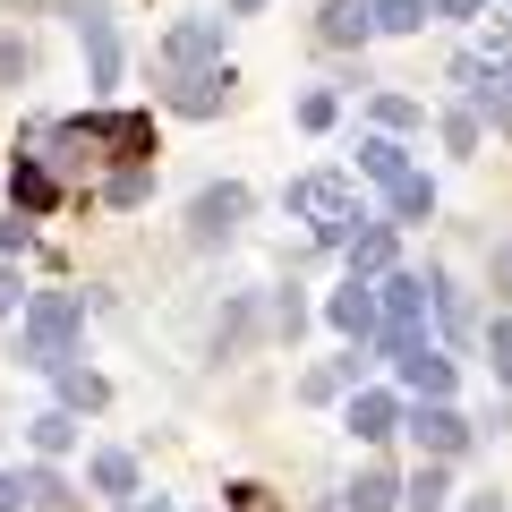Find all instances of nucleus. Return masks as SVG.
<instances>
[{
  "mask_svg": "<svg viewBox=\"0 0 512 512\" xmlns=\"http://www.w3.org/2000/svg\"><path fill=\"white\" fill-rule=\"evenodd\" d=\"M436 18H478V0H427Z\"/></svg>",
  "mask_w": 512,
  "mask_h": 512,
  "instance_id": "e433bc0d",
  "label": "nucleus"
},
{
  "mask_svg": "<svg viewBox=\"0 0 512 512\" xmlns=\"http://www.w3.org/2000/svg\"><path fill=\"white\" fill-rule=\"evenodd\" d=\"M26 504V478H9V470H0V512H18Z\"/></svg>",
  "mask_w": 512,
  "mask_h": 512,
  "instance_id": "c9c22d12",
  "label": "nucleus"
},
{
  "mask_svg": "<svg viewBox=\"0 0 512 512\" xmlns=\"http://www.w3.org/2000/svg\"><path fill=\"white\" fill-rule=\"evenodd\" d=\"M214 52H222V18H180V26L163 35V69H171V77L214 69Z\"/></svg>",
  "mask_w": 512,
  "mask_h": 512,
  "instance_id": "1a4fd4ad",
  "label": "nucleus"
},
{
  "mask_svg": "<svg viewBox=\"0 0 512 512\" xmlns=\"http://www.w3.org/2000/svg\"><path fill=\"white\" fill-rule=\"evenodd\" d=\"M282 205H291V214L308 222V231L325 239V248H350V239H359L367 222H376V214L359 205V180H342V171H299Z\"/></svg>",
  "mask_w": 512,
  "mask_h": 512,
  "instance_id": "f03ea898",
  "label": "nucleus"
},
{
  "mask_svg": "<svg viewBox=\"0 0 512 512\" xmlns=\"http://www.w3.org/2000/svg\"><path fill=\"white\" fill-rule=\"evenodd\" d=\"M18 308V274H9V265H0V316Z\"/></svg>",
  "mask_w": 512,
  "mask_h": 512,
  "instance_id": "4c0bfd02",
  "label": "nucleus"
},
{
  "mask_svg": "<svg viewBox=\"0 0 512 512\" xmlns=\"http://www.w3.org/2000/svg\"><path fill=\"white\" fill-rule=\"evenodd\" d=\"M299 325H308V299L282 291V299H274V333H282V342H299Z\"/></svg>",
  "mask_w": 512,
  "mask_h": 512,
  "instance_id": "c756f323",
  "label": "nucleus"
},
{
  "mask_svg": "<svg viewBox=\"0 0 512 512\" xmlns=\"http://www.w3.org/2000/svg\"><path fill=\"white\" fill-rule=\"evenodd\" d=\"M444 495H453V487H444V461H419V478H402V504L410 512H444Z\"/></svg>",
  "mask_w": 512,
  "mask_h": 512,
  "instance_id": "5701e85b",
  "label": "nucleus"
},
{
  "mask_svg": "<svg viewBox=\"0 0 512 512\" xmlns=\"http://www.w3.org/2000/svg\"><path fill=\"white\" fill-rule=\"evenodd\" d=\"M461 512H504V504H495V495H478V504H461Z\"/></svg>",
  "mask_w": 512,
  "mask_h": 512,
  "instance_id": "a19ab883",
  "label": "nucleus"
},
{
  "mask_svg": "<svg viewBox=\"0 0 512 512\" xmlns=\"http://www.w3.org/2000/svg\"><path fill=\"white\" fill-rule=\"evenodd\" d=\"M9 197H18V214H26V222L52 214V205H60V171L43 163V154H18V171H9Z\"/></svg>",
  "mask_w": 512,
  "mask_h": 512,
  "instance_id": "9b49d317",
  "label": "nucleus"
},
{
  "mask_svg": "<svg viewBox=\"0 0 512 512\" xmlns=\"http://www.w3.org/2000/svg\"><path fill=\"white\" fill-rule=\"evenodd\" d=\"M103 402H111V384L94 376V367H60V410H69V419L77 410H103Z\"/></svg>",
  "mask_w": 512,
  "mask_h": 512,
  "instance_id": "a211bd4d",
  "label": "nucleus"
},
{
  "mask_svg": "<svg viewBox=\"0 0 512 512\" xmlns=\"http://www.w3.org/2000/svg\"><path fill=\"white\" fill-rule=\"evenodd\" d=\"M384 274H393V222H367L350 239V282H384Z\"/></svg>",
  "mask_w": 512,
  "mask_h": 512,
  "instance_id": "4468645a",
  "label": "nucleus"
},
{
  "mask_svg": "<svg viewBox=\"0 0 512 512\" xmlns=\"http://www.w3.org/2000/svg\"><path fill=\"white\" fill-rule=\"evenodd\" d=\"M487 367H495V384L512 393V316H495V325H487Z\"/></svg>",
  "mask_w": 512,
  "mask_h": 512,
  "instance_id": "cd10ccee",
  "label": "nucleus"
},
{
  "mask_svg": "<svg viewBox=\"0 0 512 512\" xmlns=\"http://www.w3.org/2000/svg\"><path fill=\"white\" fill-rule=\"evenodd\" d=\"M402 436H410V444H419V453H427V461H453V453H461V444H470V436H478V427H470V419H461V410H453V402H410V410H402Z\"/></svg>",
  "mask_w": 512,
  "mask_h": 512,
  "instance_id": "39448f33",
  "label": "nucleus"
},
{
  "mask_svg": "<svg viewBox=\"0 0 512 512\" xmlns=\"http://www.w3.org/2000/svg\"><path fill=\"white\" fill-rule=\"evenodd\" d=\"M26 239H35V222H26V214H9V222H0V256H18Z\"/></svg>",
  "mask_w": 512,
  "mask_h": 512,
  "instance_id": "473e14b6",
  "label": "nucleus"
},
{
  "mask_svg": "<svg viewBox=\"0 0 512 512\" xmlns=\"http://www.w3.org/2000/svg\"><path fill=\"white\" fill-rule=\"evenodd\" d=\"M325 316H333L359 350H376V282H342V291L325 299Z\"/></svg>",
  "mask_w": 512,
  "mask_h": 512,
  "instance_id": "9d476101",
  "label": "nucleus"
},
{
  "mask_svg": "<svg viewBox=\"0 0 512 512\" xmlns=\"http://www.w3.org/2000/svg\"><path fill=\"white\" fill-rule=\"evenodd\" d=\"M26 504H35V512H77L69 487H60V470H35V478H26Z\"/></svg>",
  "mask_w": 512,
  "mask_h": 512,
  "instance_id": "bb28decb",
  "label": "nucleus"
},
{
  "mask_svg": "<svg viewBox=\"0 0 512 512\" xmlns=\"http://www.w3.org/2000/svg\"><path fill=\"white\" fill-rule=\"evenodd\" d=\"M316 35H325L333 52L367 43V35H376V0H325V18H316Z\"/></svg>",
  "mask_w": 512,
  "mask_h": 512,
  "instance_id": "ddd939ff",
  "label": "nucleus"
},
{
  "mask_svg": "<svg viewBox=\"0 0 512 512\" xmlns=\"http://www.w3.org/2000/svg\"><path fill=\"white\" fill-rule=\"evenodd\" d=\"M427 0H376V35H419Z\"/></svg>",
  "mask_w": 512,
  "mask_h": 512,
  "instance_id": "b1692460",
  "label": "nucleus"
},
{
  "mask_svg": "<svg viewBox=\"0 0 512 512\" xmlns=\"http://www.w3.org/2000/svg\"><path fill=\"white\" fill-rule=\"evenodd\" d=\"M86 478H94L103 495H137V461H128V453H111V444L86 461Z\"/></svg>",
  "mask_w": 512,
  "mask_h": 512,
  "instance_id": "412c9836",
  "label": "nucleus"
},
{
  "mask_svg": "<svg viewBox=\"0 0 512 512\" xmlns=\"http://www.w3.org/2000/svg\"><path fill=\"white\" fill-rule=\"evenodd\" d=\"M77 35H86V60H94V86H111V77H120V35H111V18H77Z\"/></svg>",
  "mask_w": 512,
  "mask_h": 512,
  "instance_id": "dca6fc26",
  "label": "nucleus"
},
{
  "mask_svg": "<svg viewBox=\"0 0 512 512\" xmlns=\"http://www.w3.org/2000/svg\"><path fill=\"white\" fill-rule=\"evenodd\" d=\"M26 436H35L43 461H60V453L77 444V419H69V410H35V419H26Z\"/></svg>",
  "mask_w": 512,
  "mask_h": 512,
  "instance_id": "aec40b11",
  "label": "nucleus"
},
{
  "mask_svg": "<svg viewBox=\"0 0 512 512\" xmlns=\"http://www.w3.org/2000/svg\"><path fill=\"white\" fill-rule=\"evenodd\" d=\"M487 274H495V291L512 299V239H495V265H487Z\"/></svg>",
  "mask_w": 512,
  "mask_h": 512,
  "instance_id": "f704fd0d",
  "label": "nucleus"
},
{
  "mask_svg": "<svg viewBox=\"0 0 512 512\" xmlns=\"http://www.w3.org/2000/svg\"><path fill=\"white\" fill-rule=\"evenodd\" d=\"M222 512H282V495L256 487V478H239V487H222Z\"/></svg>",
  "mask_w": 512,
  "mask_h": 512,
  "instance_id": "a878e982",
  "label": "nucleus"
},
{
  "mask_svg": "<svg viewBox=\"0 0 512 512\" xmlns=\"http://www.w3.org/2000/svg\"><path fill=\"white\" fill-rule=\"evenodd\" d=\"M376 128H384V137L419 128V103H410V94H376Z\"/></svg>",
  "mask_w": 512,
  "mask_h": 512,
  "instance_id": "c85d7f7f",
  "label": "nucleus"
},
{
  "mask_svg": "<svg viewBox=\"0 0 512 512\" xmlns=\"http://www.w3.org/2000/svg\"><path fill=\"white\" fill-rule=\"evenodd\" d=\"M256 9H265V0H231V18H256Z\"/></svg>",
  "mask_w": 512,
  "mask_h": 512,
  "instance_id": "ea45409f",
  "label": "nucleus"
},
{
  "mask_svg": "<svg viewBox=\"0 0 512 512\" xmlns=\"http://www.w3.org/2000/svg\"><path fill=\"white\" fill-rule=\"evenodd\" d=\"M77 325H86V308H77L69 291H35L26 299V325H18V359L26 367H69Z\"/></svg>",
  "mask_w": 512,
  "mask_h": 512,
  "instance_id": "7ed1b4c3",
  "label": "nucleus"
},
{
  "mask_svg": "<svg viewBox=\"0 0 512 512\" xmlns=\"http://www.w3.org/2000/svg\"><path fill=\"white\" fill-rule=\"evenodd\" d=\"M384 359L402 367V384L419 402H453V359H444L436 342H402V350H384Z\"/></svg>",
  "mask_w": 512,
  "mask_h": 512,
  "instance_id": "0eeeda50",
  "label": "nucleus"
},
{
  "mask_svg": "<svg viewBox=\"0 0 512 512\" xmlns=\"http://www.w3.org/2000/svg\"><path fill=\"white\" fill-rule=\"evenodd\" d=\"M26 77V43H0V86H18Z\"/></svg>",
  "mask_w": 512,
  "mask_h": 512,
  "instance_id": "72a5a7b5",
  "label": "nucleus"
},
{
  "mask_svg": "<svg viewBox=\"0 0 512 512\" xmlns=\"http://www.w3.org/2000/svg\"><path fill=\"white\" fill-rule=\"evenodd\" d=\"M470 120H478V128H487V120H495V128H512V77H487V86H470Z\"/></svg>",
  "mask_w": 512,
  "mask_h": 512,
  "instance_id": "4be33fe9",
  "label": "nucleus"
},
{
  "mask_svg": "<svg viewBox=\"0 0 512 512\" xmlns=\"http://www.w3.org/2000/svg\"><path fill=\"white\" fill-rule=\"evenodd\" d=\"M384 197H393V231H402V222H427V214H436V188H427V171H410V180H393Z\"/></svg>",
  "mask_w": 512,
  "mask_h": 512,
  "instance_id": "6ab92c4d",
  "label": "nucleus"
},
{
  "mask_svg": "<svg viewBox=\"0 0 512 512\" xmlns=\"http://www.w3.org/2000/svg\"><path fill=\"white\" fill-rule=\"evenodd\" d=\"M231 60H214V69H188V77H171V111H180V120H214L222 103H231Z\"/></svg>",
  "mask_w": 512,
  "mask_h": 512,
  "instance_id": "6e6552de",
  "label": "nucleus"
},
{
  "mask_svg": "<svg viewBox=\"0 0 512 512\" xmlns=\"http://www.w3.org/2000/svg\"><path fill=\"white\" fill-rule=\"evenodd\" d=\"M120 512H171V504H163V495H128Z\"/></svg>",
  "mask_w": 512,
  "mask_h": 512,
  "instance_id": "58836bf2",
  "label": "nucleus"
},
{
  "mask_svg": "<svg viewBox=\"0 0 512 512\" xmlns=\"http://www.w3.org/2000/svg\"><path fill=\"white\" fill-rule=\"evenodd\" d=\"M444 146H453V154H478V120H470V111H444Z\"/></svg>",
  "mask_w": 512,
  "mask_h": 512,
  "instance_id": "7c9ffc66",
  "label": "nucleus"
},
{
  "mask_svg": "<svg viewBox=\"0 0 512 512\" xmlns=\"http://www.w3.org/2000/svg\"><path fill=\"white\" fill-rule=\"evenodd\" d=\"M342 512H402V478L393 470H359V487L342 495Z\"/></svg>",
  "mask_w": 512,
  "mask_h": 512,
  "instance_id": "f3484780",
  "label": "nucleus"
},
{
  "mask_svg": "<svg viewBox=\"0 0 512 512\" xmlns=\"http://www.w3.org/2000/svg\"><path fill=\"white\" fill-rule=\"evenodd\" d=\"M333 111H342L333 94H299V128H333Z\"/></svg>",
  "mask_w": 512,
  "mask_h": 512,
  "instance_id": "2f4dec72",
  "label": "nucleus"
},
{
  "mask_svg": "<svg viewBox=\"0 0 512 512\" xmlns=\"http://www.w3.org/2000/svg\"><path fill=\"white\" fill-rule=\"evenodd\" d=\"M427 274H384L376 282V350H402V342H427Z\"/></svg>",
  "mask_w": 512,
  "mask_h": 512,
  "instance_id": "20e7f679",
  "label": "nucleus"
},
{
  "mask_svg": "<svg viewBox=\"0 0 512 512\" xmlns=\"http://www.w3.org/2000/svg\"><path fill=\"white\" fill-rule=\"evenodd\" d=\"M350 436H359V444L402 436V402H393V393H376V384H367V393H350Z\"/></svg>",
  "mask_w": 512,
  "mask_h": 512,
  "instance_id": "f8f14e48",
  "label": "nucleus"
},
{
  "mask_svg": "<svg viewBox=\"0 0 512 512\" xmlns=\"http://www.w3.org/2000/svg\"><path fill=\"white\" fill-rule=\"evenodd\" d=\"M146 188H154L146 163H137V171H111V180H103V205H146Z\"/></svg>",
  "mask_w": 512,
  "mask_h": 512,
  "instance_id": "393cba45",
  "label": "nucleus"
},
{
  "mask_svg": "<svg viewBox=\"0 0 512 512\" xmlns=\"http://www.w3.org/2000/svg\"><path fill=\"white\" fill-rule=\"evenodd\" d=\"M239 214H248V188H239V180L197 188V205H188V239H197V248H222V239L239 231Z\"/></svg>",
  "mask_w": 512,
  "mask_h": 512,
  "instance_id": "423d86ee",
  "label": "nucleus"
},
{
  "mask_svg": "<svg viewBox=\"0 0 512 512\" xmlns=\"http://www.w3.org/2000/svg\"><path fill=\"white\" fill-rule=\"evenodd\" d=\"M86 154H111L120 171L154 163V111H86V120H60L52 128V171L86 163Z\"/></svg>",
  "mask_w": 512,
  "mask_h": 512,
  "instance_id": "f257e3e1",
  "label": "nucleus"
},
{
  "mask_svg": "<svg viewBox=\"0 0 512 512\" xmlns=\"http://www.w3.org/2000/svg\"><path fill=\"white\" fill-rule=\"evenodd\" d=\"M359 171L393 188V180H410L419 163H410V146H402V137H384V128H376V137H359Z\"/></svg>",
  "mask_w": 512,
  "mask_h": 512,
  "instance_id": "2eb2a0df",
  "label": "nucleus"
}]
</instances>
